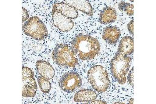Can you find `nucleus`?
<instances>
[{
	"label": "nucleus",
	"instance_id": "1",
	"mask_svg": "<svg viewBox=\"0 0 156 104\" xmlns=\"http://www.w3.org/2000/svg\"><path fill=\"white\" fill-rule=\"evenodd\" d=\"M71 48L75 54L83 60L92 59L100 52L99 42L89 35H77L72 41Z\"/></svg>",
	"mask_w": 156,
	"mask_h": 104
},
{
	"label": "nucleus",
	"instance_id": "2",
	"mask_svg": "<svg viewBox=\"0 0 156 104\" xmlns=\"http://www.w3.org/2000/svg\"><path fill=\"white\" fill-rule=\"evenodd\" d=\"M87 78L93 89L99 93L106 91L110 85L108 72L102 66L90 67L87 72Z\"/></svg>",
	"mask_w": 156,
	"mask_h": 104
},
{
	"label": "nucleus",
	"instance_id": "3",
	"mask_svg": "<svg viewBox=\"0 0 156 104\" xmlns=\"http://www.w3.org/2000/svg\"><path fill=\"white\" fill-rule=\"evenodd\" d=\"M51 56L55 63L60 66L73 68L78 63V58L73 48L65 43L56 46Z\"/></svg>",
	"mask_w": 156,
	"mask_h": 104
},
{
	"label": "nucleus",
	"instance_id": "4",
	"mask_svg": "<svg viewBox=\"0 0 156 104\" xmlns=\"http://www.w3.org/2000/svg\"><path fill=\"white\" fill-rule=\"evenodd\" d=\"M131 58L117 52L110 63V70L115 79L120 84L126 82V75L130 67Z\"/></svg>",
	"mask_w": 156,
	"mask_h": 104
},
{
	"label": "nucleus",
	"instance_id": "5",
	"mask_svg": "<svg viewBox=\"0 0 156 104\" xmlns=\"http://www.w3.org/2000/svg\"><path fill=\"white\" fill-rule=\"evenodd\" d=\"M24 34L36 40L42 41L48 35L46 27L37 16L30 17L23 26Z\"/></svg>",
	"mask_w": 156,
	"mask_h": 104
},
{
	"label": "nucleus",
	"instance_id": "6",
	"mask_svg": "<svg viewBox=\"0 0 156 104\" xmlns=\"http://www.w3.org/2000/svg\"><path fill=\"white\" fill-rule=\"evenodd\" d=\"M22 71V95L25 97H34L37 93V87L34 78V72L27 67H23Z\"/></svg>",
	"mask_w": 156,
	"mask_h": 104
},
{
	"label": "nucleus",
	"instance_id": "7",
	"mask_svg": "<svg viewBox=\"0 0 156 104\" xmlns=\"http://www.w3.org/2000/svg\"><path fill=\"white\" fill-rule=\"evenodd\" d=\"M82 85L80 75L76 72H68L63 75L59 81V86L65 92L71 93L76 91Z\"/></svg>",
	"mask_w": 156,
	"mask_h": 104
},
{
	"label": "nucleus",
	"instance_id": "8",
	"mask_svg": "<svg viewBox=\"0 0 156 104\" xmlns=\"http://www.w3.org/2000/svg\"><path fill=\"white\" fill-rule=\"evenodd\" d=\"M52 20L54 26L62 32H68L74 27L73 20L53 9Z\"/></svg>",
	"mask_w": 156,
	"mask_h": 104
},
{
	"label": "nucleus",
	"instance_id": "9",
	"mask_svg": "<svg viewBox=\"0 0 156 104\" xmlns=\"http://www.w3.org/2000/svg\"><path fill=\"white\" fill-rule=\"evenodd\" d=\"M36 68L40 75L46 79L51 80L55 75V70L53 66L45 60H37L36 64Z\"/></svg>",
	"mask_w": 156,
	"mask_h": 104
},
{
	"label": "nucleus",
	"instance_id": "10",
	"mask_svg": "<svg viewBox=\"0 0 156 104\" xmlns=\"http://www.w3.org/2000/svg\"><path fill=\"white\" fill-rule=\"evenodd\" d=\"M121 36L120 29L115 26L107 27L103 30L102 37L109 44H115L118 41Z\"/></svg>",
	"mask_w": 156,
	"mask_h": 104
},
{
	"label": "nucleus",
	"instance_id": "11",
	"mask_svg": "<svg viewBox=\"0 0 156 104\" xmlns=\"http://www.w3.org/2000/svg\"><path fill=\"white\" fill-rule=\"evenodd\" d=\"M65 3L71 6L76 9V11H80L88 15L92 16L93 15V9L90 2L85 0H66Z\"/></svg>",
	"mask_w": 156,
	"mask_h": 104
},
{
	"label": "nucleus",
	"instance_id": "12",
	"mask_svg": "<svg viewBox=\"0 0 156 104\" xmlns=\"http://www.w3.org/2000/svg\"><path fill=\"white\" fill-rule=\"evenodd\" d=\"M53 9L70 19H75L78 17V11L65 2L56 3L54 5Z\"/></svg>",
	"mask_w": 156,
	"mask_h": 104
},
{
	"label": "nucleus",
	"instance_id": "13",
	"mask_svg": "<svg viewBox=\"0 0 156 104\" xmlns=\"http://www.w3.org/2000/svg\"><path fill=\"white\" fill-rule=\"evenodd\" d=\"M98 97V94L92 90L83 89L75 94L74 101L76 102H89L94 101Z\"/></svg>",
	"mask_w": 156,
	"mask_h": 104
},
{
	"label": "nucleus",
	"instance_id": "14",
	"mask_svg": "<svg viewBox=\"0 0 156 104\" xmlns=\"http://www.w3.org/2000/svg\"><path fill=\"white\" fill-rule=\"evenodd\" d=\"M134 52V40L129 36H126L121 40L118 53L124 55H131Z\"/></svg>",
	"mask_w": 156,
	"mask_h": 104
},
{
	"label": "nucleus",
	"instance_id": "15",
	"mask_svg": "<svg viewBox=\"0 0 156 104\" xmlns=\"http://www.w3.org/2000/svg\"><path fill=\"white\" fill-rule=\"evenodd\" d=\"M117 19V12L114 8L107 6L101 11L99 20L101 24H108L115 21Z\"/></svg>",
	"mask_w": 156,
	"mask_h": 104
},
{
	"label": "nucleus",
	"instance_id": "16",
	"mask_svg": "<svg viewBox=\"0 0 156 104\" xmlns=\"http://www.w3.org/2000/svg\"><path fill=\"white\" fill-rule=\"evenodd\" d=\"M37 81L41 91L44 93H48L51 87L50 81L41 76L37 77Z\"/></svg>",
	"mask_w": 156,
	"mask_h": 104
},
{
	"label": "nucleus",
	"instance_id": "17",
	"mask_svg": "<svg viewBox=\"0 0 156 104\" xmlns=\"http://www.w3.org/2000/svg\"><path fill=\"white\" fill-rule=\"evenodd\" d=\"M119 9L129 16H133L134 14V6L131 4L121 2L119 3Z\"/></svg>",
	"mask_w": 156,
	"mask_h": 104
},
{
	"label": "nucleus",
	"instance_id": "18",
	"mask_svg": "<svg viewBox=\"0 0 156 104\" xmlns=\"http://www.w3.org/2000/svg\"><path fill=\"white\" fill-rule=\"evenodd\" d=\"M133 77H134V68L131 70L129 71V74L128 76V81L130 85H131L132 88H134V80H133Z\"/></svg>",
	"mask_w": 156,
	"mask_h": 104
},
{
	"label": "nucleus",
	"instance_id": "19",
	"mask_svg": "<svg viewBox=\"0 0 156 104\" xmlns=\"http://www.w3.org/2000/svg\"><path fill=\"white\" fill-rule=\"evenodd\" d=\"M128 29L129 34L132 36L134 35V20H132L128 25Z\"/></svg>",
	"mask_w": 156,
	"mask_h": 104
},
{
	"label": "nucleus",
	"instance_id": "20",
	"mask_svg": "<svg viewBox=\"0 0 156 104\" xmlns=\"http://www.w3.org/2000/svg\"><path fill=\"white\" fill-rule=\"evenodd\" d=\"M23 11H22V16H23V23H24L29 18V14L28 11L24 8L23 7Z\"/></svg>",
	"mask_w": 156,
	"mask_h": 104
},
{
	"label": "nucleus",
	"instance_id": "21",
	"mask_svg": "<svg viewBox=\"0 0 156 104\" xmlns=\"http://www.w3.org/2000/svg\"><path fill=\"white\" fill-rule=\"evenodd\" d=\"M89 104H107L106 102H104V101H101V100H97V101H92L90 102H89Z\"/></svg>",
	"mask_w": 156,
	"mask_h": 104
},
{
	"label": "nucleus",
	"instance_id": "22",
	"mask_svg": "<svg viewBox=\"0 0 156 104\" xmlns=\"http://www.w3.org/2000/svg\"><path fill=\"white\" fill-rule=\"evenodd\" d=\"M129 104H133V99H130L129 101Z\"/></svg>",
	"mask_w": 156,
	"mask_h": 104
},
{
	"label": "nucleus",
	"instance_id": "23",
	"mask_svg": "<svg viewBox=\"0 0 156 104\" xmlns=\"http://www.w3.org/2000/svg\"><path fill=\"white\" fill-rule=\"evenodd\" d=\"M115 104H123L122 102H115Z\"/></svg>",
	"mask_w": 156,
	"mask_h": 104
}]
</instances>
